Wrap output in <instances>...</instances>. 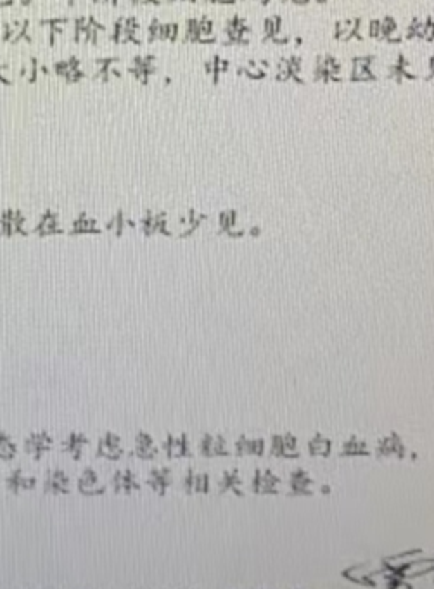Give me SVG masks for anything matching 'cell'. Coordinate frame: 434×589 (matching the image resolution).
<instances>
[{"label": "cell", "mask_w": 434, "mask_h": 589, "mask_svg": "<svg viewBox=\"0 0 434 589\" xmlns=\"http://www.w3.org/2000/svg\"><path fill=\"white\" fill-rule=\"evenodd\" d=\"M223 481H220V492H227L229 489H232L236 494L243 496V492L237 489V485L243 484V479H240L239 470H230V472H223Z\"/></svg>", "instance_id": "15"}, {"label": "cell", "mask_w": 434, "mask_h": 589, "mask_svg": "<svg viewBox=\"0 0 434 589\" xmlns=\"http://www.w3.org/2000/svg\"><path fill=\"white\" fill-rule=\"evenodd\" d=\"M377 454L379 458L391 456V454H396L398 458H403L405 456V446H403L402 439H399L396 434H391V436L382 437V439L379 441Z\"/></svg>", "instance_id": "8"}, {"label": "cell", "mask_w": 434, "mask_h": 589, "mask_svg": "<svg viewBox=\"0 0 434 589\" xmlns=\"http://www.w3.org/2000/svg\"><path fill=\"white\" fill-rule=\"evenodd\" d=\"M279 482H281L279 477H275L270 470H256L251 487H253V492H256V494H275Z\"/></svg>", "instance_id": "5"}, {"label": "cell", "mask_w": 434, "mask_h": 589, "mask_svg": "<svg viewBox=\"0 0 434 589\" xmlns=\"http://www.w3.org/2000/svg\"><path fill=\"white\" fill-rule=\"evenodd\" d=\"M116 63H118L116 57H113V59L111 57H109V59H97L95 61V64H97V75H95V77L101 78L102 81H108L109 77H111V71H115L113 66H115Z\"/></svg>", "instance_id": "24"}, {"label": "cell", "mask_w": 434, "mask_h": 589, "mask_svg": "<svg viewBox=\"0 0 434 589\" xmlns=\"http://www.w3.org/2000/svg\"><path fill=\"white\" fill-rule=\"evenodd\" d=\"M167 454H168V456H187V454H189L187 437L182 436V437H178V439H173V437H168Z\"/></svg>", "instance_id": "16"}, {"label": "cell", "mask_w": 434, "mask_h": 589, "mask_svg": "<svg viewBox=\"0 0 434 589\" xmlns=\"http://www.w3.org/2000/svg\"><path fill=\"white\" fill-rule=\"evenodd\" d=\"M178 26L170 23V25H161L160 21H153L149 26V39L160 40H175L177 39Z\"/></svg>", "instance_id": "12"}, {"label": "cell", "mask_w": 434, "mask_h": 589, "mask_svg": "<svg viewBox=\"0 0 434 589\" xmlns=\"http://www.w3.org/2000/svg\"><path fill=\"white\" fill-rule=\"evenodd\" d=\"M137 33H139V23H137L135 18H120L115 25L113 39H115V42L118 44H123V42L140 44Z\"/></svg>", "instance_id": "3"}, {"label": "cell", "mask_w": 434, "mask_h": 589, "mask_svg": "<svg viewBox=\"0 0 434 589\" xmlns=\"http://www.w3.org/2000/svg\"><path fill=\"white\" fill-rule=\"evenodd\" d=\"M154 71H156V66H154L153 56H144V57L137 56L135 59H133L132 68H130V73H132L137 80H140V84L144 85L149 81V77L154 73Z\"/></svg>", "instance_id": "7"}, {"label": "cell", "mask_w": 434, "mask_h": 589, "mask_svg": "<svg viewBox=\"0 0 434 589\" xmlns=\"http://www.w3.org/2000/svg\"><path fill=\"white\" fill-rule=\"evenodd\" d=\"M15 4H16V0H0V9L12 8Z\"/></svg>", "instance_id": "30"}, {"label": "cell", "mask_w": 434, "mask_h": 589, "mask_svg": "<svg viewBox=\"0 0 434 589\" xmlns=\"http://www.w3.org/2000/svg\"><path fill=\"white\" fill-rule=\"evenodd\" d=\"M104 25L95 21L92 16L88 18H78L75 21V42L88 40V42H97L99 33L104 32Z\"/></svg>", "instance_id": "2"}, {"label": "cell", "mask_w": 434, "mask_h": 589, "mask_svg": "<svg viewBox=\"0 0 434 589\" xmlns=\"http://www.w3.org/2000/svg\"><path fill=\"white\" fill-rule=\"evenodd\" d=\"M140 485L133 481V475L130 472H118L115 477V489L116 491H122L126 489V492L132 491V489H139Z\"/></svg>", "instance_id": "21"}, {"label": "cell", "mask_w": 434, "mask_h": 589, "mask_svg": "<svg viewBox=\"0 0 434 589\" xmlns=\"http://www.w3.org/2000/svg\"><path fill=\"white\" fill-rule=\"evenodd\" d=\"M272 454L279 458H299L298 443L292 434L285 436H274V444H272Z\"/></svg>", "instance_id": "4"}, {"label": "cell", "mask_w": 434, "mask_h": 589, "mask_svg": "<svg viewBox=\"0 0 434 589\" xmlns=\"http://www.w3.org/2000/svg\"><path fill=\"white\" fill-rule=\"evenodd\" d=\"M54 71H56V75L63 77L68 84H77V81H80L85 77L84 71L80 70V61L77 57H70V59L56 63L54 64Z\"/></svg>", "instance_id": "6"}, {"label": "cell", "mask_w": 434, "mask_h": 589, "mask_svg": "<svg viewBox=\"0 0 434 589\" xmlns=\"http://www.w3.org/2000/svg\"><path fill=\"white\" fill-rule=\"evenodd\" d=\"M341 454H343V456H361V454H364V456H367V454H370V453L367 451V444L361 443L358 437H351L348 443H344L343 453Z\"/></svg>", "instance_id": "18"}, {"label": "cell", "mask_w": 434, "mask_h": 589, "mask_svg": "<svg viewBox=\"0 0 434 589\" xmlns=\"http://www.w3.org/2000/svg\"><path fill=\"white\" fill-rule=\"evenodd\" d=\"M95 2H99V0H95ZM104 2H111V4L116 6V2H118V0H104Z\"/></svg>", "instance_id": "33"}, {"label": "cell", "mask_w": 434, "mask_h": 589, "mask_svg": "<svg viewBox=\"0 0 434 589\" xmlns=\"http://www.w3.org/2000/svg\"><path fill=\"white\" fill-rule=\"evenodd\" d=\"M149 484L153 485L154 489H158V491H160L161 494H163V492L167 491L168 485L171 484V481H170V470H154L153 474H151Z\"/></svg>", "instance_id": "20"}, {"label": "cell", "mask_w": 434, "mask_h": 589, "mask_svg": "<svg viewBox=\"0 0 434 589\" xmlns=\"http://www.w3.org/2000/svg\"><path fill=\"white\" fill-rule=\"evenodd\" d=\"M0 39L4 44H33V37L30 35V19H11L2 23Z\"/></svg>", "instance_id": "1"}, {"label": "cell", "mask_w": 434, "mask_h": 589, "mask_svg": "<svg viewBox=\"0 0 434 589\" xmlns=\"http://www.w3.org/2000/svg\"><path fill=\"white\" fill-rule=\"evenodd\" d=\"M312 484L313 481L310 475L301 468L291 474V494H312V489H310Z\"/></svg>", "instance_id": "10"}, {"label": "cell", "mask_w": 434, "mask_h": 589, "mask_svg": "<svg viewBox=\"0 0 434 589\" xmlns=\"http://www.w3.org/2000/svg\"><path fill=\"white\" fill-rule=\"evenodd\" d=\"M49 489H53V491H59V492H66L68 491V477L63 474V472H53L49 477Z\"/></svg>", "instance_id": "25"}, {"label": "cell", "mask_w": 434, "mask_h": 589, "mask_svg": "<svg viewBox=\"0 0 434 589\" xmlns=\"http://www.w3.org/2000/svg\"><path fill=\"white\" fill-rule=\"evenodd\" d=\"M82 444H87V439H85L84 436H70V439H68L66 451L68 453H75V458L78 460V458H80Z\"/></svg>", "instance_id": "27"}, {"label": "cell", "mask_w": 434, "mask_h": 589, "mask_svg": "<svg viewBox=\"0 0 434 589\" xmlns=\"http://www.w3.org/2000/svg\"><path fill=\"white\" fill-rule=\"evenodd\" d=\"M39 232L42 233H50V232H59V226H57V216L54 213L47 211L42 216V222L39 225Z\"/></svg>", "instance_id": "26"}, {"label": "cell", "mask_w": 434, "mask_h": 589, "mask_svg": "<svg viewBox=\"0 0 434 589\" xmlns=\"http://www.w3.org/2000/svg\"><path fill=\"white\" fill-rule=\"evenodd\" d=\"M97 454L109 458V460H118L122 456V450H120V439L115 434H108L104 439L99 443Z\"/></svg>", "instance_id": "9"}, {"label": "cell", "mask_w": 434, "mask_h": 589, "mask_svg": "<svg viewBox=\"0 0 434 589\" xmlns=\"http://www.w3.org/2000/svg\"><path fill=\"white\" fill-rule=\"evenodd\" d=\"M265 451V441L263 439H247V437H240L239 443L236 444V453L239 454H256L261 456Z\"/></svg>", "instance_id": "13"}, {"label": "cell", "mask_w": 434, "mask_h": 589, "mask_svg": "<svg viewBox=\"0 0 434 589\" xmlns=\"http://www.w3.org/2000/svg\"><path fill=\"white\" fill-rule=\"evenodd\" d=\"M19 75H21L28 84H35L37 78H39V59H37V57H30L28 63L19 71Z\"/></svg>", "instance_id": "23"}, {"label": "cell", "mask_w": 434, "mask_h": 589, "mask_svg": "<svg viewBox=\"0 0 434 589\" xmlns=\"http://www.w3.org/2000/svg\"><path fill=\"white\" fill-rule=\"evenodd\" d=\"M330 447H332V443H330V439L323 437L322 434H317L308 443V450L313 456H319V454L320 456H329Z\"/></svg>", "instance_id": "14"}, {"label": "cell", "mask_w": 434, "mask_h": 589, "mask_svg": "<svg viewBox=\"0 0 434 589\" xmlns=\"http://www.w3.org/2000/svg\"><path fill=\"white\" fill-rule=\"evenodd\" d=\"M137 443H139V447H137L139 456L153 458L154 454H156V447H154L153 439H151L149 436H146V434H139V436H137Z\"/></svg>", "instance_id": "22"}, {"label": "cell", "mask_w": 434, "mask_h": 589, "mask_svg": "<svg viewBox=\"0 0 434 589\" xmlns=\"http://www.w3.org/2000/svg\"><path fill=\"white\" fill-rule=\"evenodd\" d=\"M135 4H149V2H154V4H158V0H133Z\"/></svg>", "instance_id": "31"}, {"label": "cell", "mask_w": 434, "mask_h": 589, "mask_svg": "<svg viewBox=\"0 0 434 589\" xmlns=\"http://www.w3.org/2000/svg\"><path fill=\"white\" fill-rule=\"evenodd\" d=\"M75 232H97V229L94 226L92 220H87L85 216H82V218H78L77 222H75Z\"/></svg>", "instance_id": "28"}, {"label": "cell", "mask_w": 434, "mask_h": 589, "mask_svg": "<svg viewBox=\"0 0 434 589\" xmlns=\"http://www.w3.org/2000/svg\"><path fill=\"white\" fill-rule=\"evenodd\" d=\"M68 19L64 18H50V19H40V25L46 26V28H49V42L50 46H54V42H56V35H59L61 30H63V26L66 25Z\"/></svg>", "instance_id": "19"}, {"label": "cell", "mask_w": 434, "mask_h": 589, "mask_svg": "<svg viewBox=\"0 0 434 589\" xmlns=\"http://www.w3.org/2000/svg\"><path fill=\"white\" fill-rule=\"evenodd\" d=\"M21 4L28 6V4H32V0H21Z\"/></svg>", "instance_id": "32"}, {"label": "cell", "mask_w": 434, "mask_h": 589, "mask_svg": "<svg viewBox=\"0 0 434 589\" xmlns=\"http://www.w3.org/2000/svg\"><path fill=\"white\" fill-rule=\"evenodd\" d=\"M8 70H9V64L0 57V84L6 85V87H11L12 80L8 77Z\"/></svg>", "instance_id": "29"}, {"label": "cell", "mask_w": 434, "mask_h": 589, "mask_svg": "<svg viewBox=\"0 0 434 589\" xmlns=\"http://www.w3.org/2000/svg\"><path fill=\"white\" fill-rule=\"evenodd\" d=\"M202 454H205V456H222V454L227 456L229 451L225 450V439H223L222 436H205V441H202Z\"/></svg>", "instance_id": "11"}, {"label": "cell", "mask_w": 434, "mask_h": 589, "mask_svg": "<svg viewBox=\"0 0 434 589\" xmlns=\"http://www.w3.org/2000/svg\"><path fill=\"white\" fill-rule=\"evenodd\" d=\"M23 223H25V218H23L21 213L15 211V209H9V211H6L4 216H2V226L6 229V232H11V230L19 232Z\"/></svg>", "instance_id": "17"}]
</instances>
